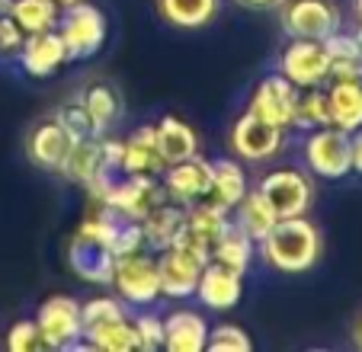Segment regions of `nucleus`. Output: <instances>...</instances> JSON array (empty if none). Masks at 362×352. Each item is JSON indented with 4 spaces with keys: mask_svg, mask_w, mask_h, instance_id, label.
Segmentation results:
<instances>
[{
    "mask_svg": "<svg viewBox=\"0 0 362 352\" xmlns=\"http://www.w3.org/2000/svg\"><path fill=\"white\" fill-rule=\"evenodd\" d=\"M263 259L279 272H308L321 259V230L298 218H279L267 237L260 240Z\"/></svg>",
    "mask_w": 362,
    "mask_h": 352,
    "instance_id": "1",
    "label": "nucleus"
},
{
    "mask_svg": "<svg viewBox=\"0 0 362 352\" xmlns=\"http://www.w3.org/2000/svg\"><path fill=\"white\" fill-rule=\"evenodd\" d=\"M58 35L68 48V61H87L106 42V16L100 7L81 0L74 7H64L58 16Z\"/></svg>",
    "mask_w": 362,
    "mask_h": 352,
    "instance_id": "2",
    "label": "nucleus"
},
{
    "mask_svg": "<svg viewBox=\"0 0 362 352\" xmlns=\"http://www.w3.org/2000/svg\"><path fill=\"white\" fill-rule=\"evenodd\" d=\"M100 202H106L110 209H116L119 215L141 221L151 211L158 209L167 199L164 183L151 173H122V180H110V186L100 192Z\"/></svg>",
    "mask_w": 362,
    "mask_h": 352,
    "instance_id": "3",
    "label": "nucleus"
},
{
    "mask_svg": "<svg viewBox=\"0 0 362 352\" xmlns=\"http://www.w3.org/2000/svg\"><path fill=\"white\" fill-rule=\"evenodd\" d=\"M301 148H305L308 170L324 176V180H343L346 173H353V144H349V131L337 129V125L311 129Z\"/></svg>",
    "mask_w": 362,
    "mask_h": 352,
    "instance_id": "4",
    "label": "nucleus"
},
{
    "mask_svg": "<svg viewBox=\"0 0 362 352\" xmlns=\"http://www.w3.org/2000/svg\"><path fill=\"white\" fill-rule=\"evenodd\" d=\"M279 74L292 87L308 90L330 81V52L317 39H292L279 54Z\"/></svg>",
    "mask_w": 362,
    "mask_h": 352,
    "instance_id": "5",
    "label": "nucleus"
},
{
    "mask_svg": "<svg viewBox=\"0 0 362 352\" xmlns=\"http://www.w3.org/2000/svg\"><path fill=\"white\" fill-rule=\"evenodd\" d=\"M119 291V298L129 305H154L160 295V276H158V259L148 257L144 250L129 253V257L116 259L112 269V282Z\"/></svg>",
    "mask_w": 362,
    "mask_h": 352,
    "instance_id": "6",
    "label": "nucleus"
},
{
    "mask_svg": "<svg viewBox=\"0 0 362 352\" xmlns=\"http://www.w3.org/2000/svg\"><path fill=\"white\" fill-rule=\"evenodd\" d=\"M228 209H218L212 202H196L186 209L183 228H180V237L173 247H183V250L196 253L199 259H212L215 244L221 240V234L228 230Z\"/></svg>",
    "mask_w": 362,
    "mask_h": 352,
    "instance_id": "7",
    "label": "nucleus"
},
{
    "mask_svg": "<svg viewBox=\"0 0 362 352\" xmlns=\"http://www.w3.org/2000/svg\"><path fill=\"white\" fill-rule=\"evenodd\" d=\"M257 189L267 196V202L273 205V211L279 218H298L315 202V186H311V180H308L301 170H292V167L267 173Z\"/></svg>",
    "mask_w": 362,
    "mask_h": 352,
    "instance_id": "8",
    "label": "nucleus"
},
{
    "mask_svg": "<svg viewBox=\"0 0 362 352\" xmlns=\"http://www.w3.org/2000/svg\"><path fill=\"white\" fill-rule=\"evenodd\" d=\"M282 29L292 39L324 42L340 29V10L330 0H286L282 4Z\"/></svg>",
    "mask_w": 362,
    "mask_h": 352,
    "instance_id": "9",
    "label": "nucleus"
},
{
    "mask_svg": "<svg viewBox=\"0 0 362 352\" xmlns=\"http://www.w3.org/2000/svg\"><path fill=\"white\" fill-rule=\"evenodd\" d=\"M160 183H164L167 199L180 205H196L209 196L212 189V160L205 157H189V160H180V163H167L164 173H160Z\"/></svg>",
    "mask_w": 362,
    "mask_h": 352,
    "instance_id": "10",
    "label": "nucleus"
},
{
    "mask_svg": "<svg viewBox=\"0 0 362 352\" xmlns=\"http://www.w3.org/2000/svg\"><path fill=\"white\" fill-rule=\"evenodd\" d=\"M231 151L247 163H263L282 151V129L263 122L257 115L244 112L231 129Z\"/></svg>",
    "mask_w": 362,
    "mask_h": 352,
    "instance_id": "11",
    "label": "nucleus"
},
{
    "mask_svg": "<svg viewBox=\"0 0 362 352\" xmlns=\"http://www.w3.org/2000/svg\"><path fill=\"white\" fill-rule=\"evenodd\" d=\"M35 324L42 327L52 349H68L81 339V301H74L71 295H52L42 301Z\"/></svg>",
    "mask_w": 362,
    "mask_h": 352,
    "instance_id": "12",
    "label": "nucleus"
},
{
    "mask_svg": "<svg viewBox=\"0 0 362 352\" xmlns=\"http://www.w3.org/2000/svg\"><path fill=\"white\" fill-rule=\"evenodd\" d=\"M295 96H298V87H292L282 74H273V77H267V81H260V87L253 90L247 112L286 131L288 125H292Z\"/></svg>",
    "mask_w": 362,
    "mask_h": 352,
    "instance_id": "13",
    "label": "nucleus"
},
{
    "mask_svg": "<svg viewBox=\"0 0 362 352\" xmlns=\"http://www.w3.org/2000/svg\"><path fill=\"white\" fill-rule=\"evenodd\" d=\"M202 266H205V259H199L196 253L183 250V247L160 250V257H158L160 295H167V298H189V295H196Z\"/></svg>",
    "mask_w": 362,
    "mask_h": 352,
    "instance_id": "14",
    "label": "nucleus"
},
{
    "mask_svg": "<svg viewBox=\"0 0 362 352\" xmlns=\"http://www.w3.org/2000/svg\"><path fill=\"white\" fill-rule=\"evenodd\" d=\"M244 272L231 269V266L218 263V259H209L199 272V285H196V295L205 307L212 311H228L240 301L244 295Z\"/></svg>",
    "mask_w": 362,
    "mask_h": 352,
    "instance_id": "15",
    "label": "nucleus"
},
{
    "mask_svg": "<svg viewBox=\"0 0 362 352\" xmlns=\"http://www.w3.org/2000/svg\"><path fill=\"white\" fill-rule=\"evenodd\" d=\"M71 144H74L71 131L64 129L58 119H45V122H39L33 131H29L26 154L35 167L48 170V173H58L64 157H68V151H71Z\"/></svg>",
    "mask_w": 362,
    "mask_h": 352,
    "instance_id": "16",
    "label": "nucleus"
},
{
    "mask_svg": "<svg viewBox=\"0 0 362 352\" xmlns=\"http://www.w3.org/2000/svg\"><path fill=\"white\" fill-rule=\"evenodd\" d=\"M64 61H68V48H64L58 29H45V33L26 35V45L20 48V64L29 77L55 74Z\"/></svg>",
    "mask_w": 362,
    "mask_h": 352,
    "instance_id": "17",
    "label": "nucleus"
},
{
    "mask_svg": "<svg viewBox=\"0 0 362 352\" xmlns=\"http://www.w3.org/2000/svg\"><path fill=\"white\" fill-rule=\"evenodd\" d=\"M77 100H81L83 109H87L96 135H110V131L119 125V119H122V96H119V90L112 87L110 81L87 83Z\"/></svg>",
    "mask_w": 362,
    "mask_h": 352,
    "instance_id": "18",
    "label": "nucleus"
},
{
    "mask_svg": "<svg viewBox=\"0 0 362 352\" xmlns=\"http://www.w3.org/2000/svg\"><path fill=\"white\" fill-rule=\"evenodd\" d=\"M164 157L158 151V135L154 125H141L122 141V173H151L160 176L164 173Z\"/></svg>",
    "mask_w": 362,
    "mask_h": 352,
    "instance_id": "19",
    "label": "nucleus"
},
{
    "mask_svg": "<svg viewBox=\"0 0 362 352\" xmlns=\"http://www.w3.org/2000/svg\"><path fill=\"white\" fill-rule=\"evenodd\" d=\"M183 218H186V205L173 202V199H164L148 218H141L144 247H151V250H158V253L173 247L180 237V228H183Z\"/></svg>",
    "mask_w": 362,
    "mask_h": 352,
    "instance_id": "20",
    "label": "nucleus"
},
{
    "mask_svg": "<svg viewBox=\"0 0 362 352\" xmlns=\"http://www.w3.org/2000/svg\"><path fill=\"white\" fill-rule=\"evenodd\" d=\"M209 339V324L196 311H173L164 317V349L170 352H202Z\"/></svg>",
    "mask_w": 362,
    "mask_h": 352,
    "instance_id": "21",
    "label": "nucleus"
},
{
    "mask_svg": "<svg viewBox=\"0 0 362 352\" xmlns=\"http://www.w3.org/2000/svg\"><path fill=\"white\" fill-rule=\"evenodd\" d=\"M154 135H158V151L164 157V163H180L199 154L196 129L189 122H183V119H177V115H164L154 125Z\"/></svg>",
    "mask_w": 362,
    "mask_h": 352,
    "instance_id": "22",
    "label": "nucleus"
},
{
    "mask_svg": "<svg viewBox=\"0 0 362 352\" xmlns=\"http://www.w3.org/2000/svg\"><path fill=\"white\" fill-rule=\"evenodd\" d=\"M330 125L349 131L362 129V81H330L327 87Z\"/></svg>",
    "mask_w": 362,
    "mask_h": 352,
    "instance_id": "23",
    "label": "nucleus"
},
{
    "mask_svg": "<svg viewBox=\"0 0 362 352\" xmlns=\"http://www.w3.org/2000/svg\"><path fill=\"white\" fill-rule=\"evenodd\" d=\"M247 196V173L240 163H234L231 157H218L212 160V189L202 202H212L218 209H228L231 211L240 199Z\"/></svg>",
    "mask_w": 362,
    "mask_h": 352,
    "instance_id": "24",
    "label": "nucleus"
},
{
    "mask_svg": "<svg viewBox=\"0 0 362 352\" xmlns=\"http://www.w3.org/2000/svg\"><path fill=\"white\" fill-rule=\"evenodd\" d=\"M231 211H234V224L244 230L247 237H253V244H260L273 230V224L279 221V215L273 211V205L267 202V196L260 189H247V196Z\"/></svg>",
    "mask_w": 362,
    "mask_h": 352,
    "instance_id": "25",
    "label": "nucleus"
},
{
    "mask_svg": "<svg viewBox=\"0 0 362 352\" xmlns=\"http://www.w3.org/2000/svg\"><path fill=\"white\" fill-rule=\"evenodd\" d=\"M330 52V81H362V45L356 33H340L324 39Z\"/></svg>",
    "mask_w": 362,
    "mask_h": 352,
    "instance_id": "26",
    "label": "nucleus"
},
{
    "mask_svg": "<svg viewBox=\"0 0 362 352\" xmlns=\"http://www.w3.org/2000/svg\"><path fill=\"white\" fill-rule=\"evenodd\" d=\"M90 349H100V352H132V349H141L138 346V333L135 324H132L129 314H119V317L106 320V324L93 327V330L83 333Z\"/></svg>",
    "mask_w": 362,
    "mask_h": 352,
    "instance_id": "27",
    "label": "nucleus"
},
{
    "mask_svg": "<svg viewBox=\"0 0 362 352\" xmlns=\"http://www.w3.org/2000/svg\"><path fill=\"white\" fill-rule=\"evenodd\" d=\"M158 13L177 29H199L215 20L218 0H158Z\"/></svg>",
    "mask_w": 362,
    "mask_h": 352,
    "instance_id": "28",
    "label": "nucleus"
},
{
    "mask_svg": "<svg viewBox=\"0 0 362 352\" xmlns=\"http://www.w3.org/2000/svg\"><path fill=\"white\" fill-rule=\"evenodd\" d=\"M7 13L26 29V35H33V33H45V29H58L62 7L55 0H10Z\"/></svg>",
    "mask_w": 362,
    "mask_h": 352,
    "instance_id": "29",
    "label": "nucleus"
},
{
    "mask_svg": "<svg viewBox=\"0 0 362 352\" xmlns=\"http://www.w3.org/2000/svg\"><path fill=\"white\" fill-rule=\"evenodd\" d=\"M292 125H295V129H305V131H311V129H324V125H330L327 90H321V87L298 90V96H295Z\"/></svg>",
    "mask_w": 362,
    "mask_h": 352,
    "instance_id": "30",
    "label": "nucleus"
},
{
    "mask_svg": "<svg viewBox=\"0 0 362 352\" xmlns=\"http://www.w3.org/2000/svg\"><path fill=\"white\" fill-rule=\"evenodd\" d=\"M212 259H218V263H225V266H231V269L244 272L247 266H250V259H253V237H247L244 230L231 221V224H228V230L221 234V240L215 244Z\"/></svg>",
    "mask_w": 362,
    "mask_h": 352,
    "instance_id": "31",
    "label": "nucleus"
},
{
    "mask_svg": "<svg viewBox=\"0 0 362 352\" xmlns=\"http://www.w3.org/2000/svg\"><path fill=\"white\" fill-rule=\"evenodd\" d=\"M106 240H110V250L112 257H129V253H138L144 250V230H141V221H132V218L125 215H116V221L110 224V234H106Z\"/></svg>",
    "mask_w": 362,
    "mask_h": 352,
    "instance_id": "32",
    "label": "nucleus"
},
{
    "mask_svg": "<svg viewBox=\"0 0 362 352\" xmlns=\"http://www.w3.org/2000/svg\"><path fill=\"white\" fill-rule=\"evenodd\" d=\"M7 349L10 352H45L52 349V343L45 339L42 327L35 320H16L7 333Z\"/></svg>",
    "mask_w": 362,
    "mask_h": 352,
    "instance_id": "33",
    "label": "nucleus"
},
{
    "mask_svg": "<svg viewBox=\"0 0 362 352\" xmlns=\"http://www.w3.org/2000/svg\"><path fill=\"white\" fill-rule=\"evenodd\" d=\"M205 346L212 352H250V336L234 324H218L212 333H209Z\"/></svg>",
    "mask_w": 362,
    "mask_h": 352,
    "instance_id": "34",
    "label": "nucleus"
},
{
    "mask_svg": "<svg viewBox=\"0 0 362 352\" xmlns=\"http://www.w3.org/2000/svg\"><path fill=\"white\" fill-rule=\"evenodd\" d=\"M55 119L71 131V138H74V141H77V138L96 135V131H93V122H90V115H87V109H83L81 100H71V102H64V106H58Z\"/></svg>",
    "mask_w": 362,
    "mask_h": 352,
    "instance_id": "35",
    "label": "nucleus"
},
{
    "mask_svg": "<svg viewBox=\"0 0 362 352\" xmlns=\"http://www.w3.org/2000/svg\"><path fill=\"white\" fill-rule=\"evenodd\" d=\"M132 324H135L138 346H141V349H158V346H164V320L160 317H154V314H138V317H132Z\"/></svg>",
    "mask_w": 362,
    "mask_h": 352,
    "instance_id": "36",
    "label": "nucleus"
},
{
    "mask_svg": "<svg viewBox=\"0 0 362 352\" xmlns=\"http://www.w3.org/2000/svg\"><path fill=\"white\" fill-rule=\"evenodd\" d=\"M23 45H26V29H23L10 13H0V52L20 54Z\"/></svg>",
    "mask_w": 362,
    "mask_h": 352,
    "instance_id": "37",
    "label": "nucleus"
},
{
    "mask_svg": "<svg viewBox=\"0 0 362 352\" xmlns=\"http://www.w3.org/2000/svg\"><path fill=\"white\" fill-rule=\"evenodd\" d=\"M349 144H353V173L362 176V129H356L349 135Z\"/></svg>",
    "mask_w": 362,
    "mask_h": 352,
    "instance_id": "38",
    "label": "nucleus"
},
{
    "mask_svg": "<svg viewBox=\"0 0 362 352\" xmlns=\"http://www.w3.org/2000/svg\"><path fill=\"white\" fill-rule=\"evenodd\" d=\"M238 4L247 10H276V7H282L286 0H238Z\"/></svg>",
    "mask_w": 362,
    "mask_h": 352,
    "instance_id": "39",
    "label": "nucleus"
},
{
    "mask_svg": "<svg viewBox=\"0 0 362 352\" xmlns=\"http://www.w3.org/2000/svg\"><path fill=\"white\" fill-rule=\"evenodd\" d=\"M356 346H362V317H359V324H356Z\"/></svg>",
    "mask_w": 362,
    "mask_h": 352,
    "instance_id": "40",
    "label": "nucleus"
},
{
    "mask_svg": "<svg viewBox=\"0 0 362 352\" xmlns=\"http://www.w3.org/2000/svg\"><path fill=\"white\" fill-rule=\"evenodd\" d=\"M55 4L64 10V7H74V4H81V0H55Z\"/></svg>",
    "mask_w": 362,
    "mask_h": 352,
    "instance_id": "41",
    "label": "nucleus"
},
{
    "mask_svg": "<svg viewBox=\"0 0 362 352\" xmlns=\"http://www.w3.org/2000/svg\"><path fill=\"white\" fill-rule=\"evenodd\" d=\"M356 16H359V23H362V0H356Z\"/></svg>",
    "mask_w": 362,
    "mask_h": 352,
    "instance_id": "42",
    "label": "nucleus"
}]
</instances>
